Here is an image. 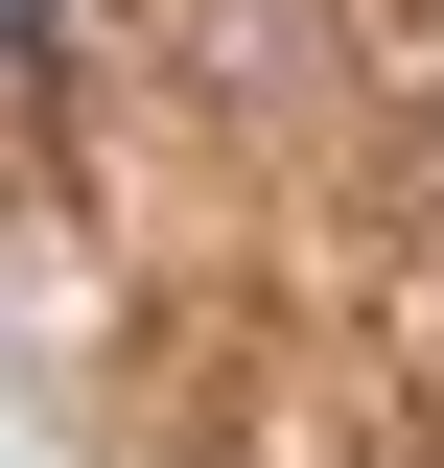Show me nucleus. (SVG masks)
<instances>
[{"label":"nucleus","instance_id":"nucleus-1","mask_svg":"<svg viewBox=\"0 0 444 468\" xmlns=\"http://www.w3.org/2000/svg\"><path fill=\"white\" fill-rule=\"evenodd\" d=\"M0 117H70V0H0Z\"/></svg>","mask_w":444,"mask_h":468}]
</instances>
